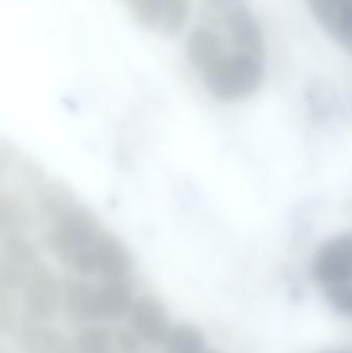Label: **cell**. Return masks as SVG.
Instances as JSON below:
<instances>
[{
	"label": "cell",
	"mask_w": 352,
	"mask_h": 353,
	"mask_svg": "<svg viewBox=\"0 0 352 353\" xmlns=\"http://www.w3.org/2000/svg\"><path fill=\"white\" fill-rule=\"evenodd\" d=\"M200 74L205 88L213 97L225 103H236L260 90L266 68L265 60L237 50L223 54Z\"/></svg>",
	"instance_id": "cell-1"
},
{
	"label": "cell",
	"mask_w": 352,
	"mask_h": 353,
	"mask_svg": "<svg viewBox=\"0 0 352 353\" xmlns=\"http://www.w3.org/2000/svg\"><path fill=\"white\" fill-rule=\"evenodd\" d=\"M23 307L33 323H47L62 304V284L48 268L32 265L23 280Z\"/></svg>",
	"instance_id": "cell-2"
},
{
	"label": "cell",
	"mask_w": 352,
	"mask_h": 353,
	"mask_svg": "<svg viewBox=\"0 0 352 353\" xmlns=\"http://www.w3.org/2000/svg\"><path fill=\"white\" fill-rule=\"evenodd\" d=\"M127 319L128 327L136 332L143 343L152 347L163 345L173 327L167 307L153 294L136 298Z\"/></svg>",
	"instance_id": "cell-3"
},
{
	"label": "cell",
	"mask_w": 352,
	"mask_h": 353,
	"mask_svg": "<svg viewBox=\"0 0 352 353\" xmlns=\"http://www.w3.org/2000/svg\"><path fill=\"white\" fill-rule=\"evenodd\" d=\"M313 274L327 286L352 281V236L339 234L322 243L314 256Z\"/></svg>",
	"instance_id": "cell-4"
},
{
	"label": "cell",
	"mask_w": 352,
	"mask_h": 353,
	"mask_svg": "<svg viewBox=\"0 0 352 353\" xmlns=\"http://www.w3.org/2000/svg\"><path fill=\"white\" fill-rule=\"evenodd\" d=\"M225 25L238 51L246 52L265 60L267 45L264 31L247 0L240 2L231 10Z\"/></svg>",
	"instance_id": "cell-5"
},
{
	"label": "cell",
	"mask_w": 352,
	"mask_h": 353,
	"mask_svg": "<svg viewBox=\"0 0 352 353\" xmlns=\"http://www.w3.org/2000/svg\"><path fill=\"white\" fill-rule=\"evenodd\" d=\"M322 28L352 55V0H307Z\"/></svg>",
	"instance_id": "cell-6"
},
{
	"label": "cell",
	"mask_w": 352,
	"mask_h": 353,
	"mask_svg": "<svg viewBox=\"0 0 352 353\" xmlns=\"http://www.w3.org/2000/svg\"><path fill=\"white\" fill-rule=\"evenodd\" d=\"M62 305L72 321L92 325L101 321L96 286L82 278L68 276L62 283Z\"/></svg>",
	"instance_id": "cell-7"
},
{
	"label": "cell",
	"mask_w": 352,
	"mask_h": 353,
	"mask_svg": "<svg viewBox=\"0 0 352 353\" xmlns=\"http://www.w3.org/2000/svg\"><path fill=\"white\" fill-rule=\"evenodd\" d=\"M21 347L28 353H78L74 340L45 323H31L19 334Z\"/></svg>",
	"instance_id": "cell-8"
},
{
	"label": "cell",
	"mask_w": 352,
	"mask_h": 353,
	"mask_svg": "<svg viewBox=\"0 0 352 353\" xmlns=\"http://www.w3.org/2000/svg\"><path fill=\"white\" fill-rule=\"evenodd\" d=\"M96 290L101 321L117 323L127 319L136 300L130 280H103Z\"/></svg>",
	"instance_id": "cell-9"
},
{
	"label": "cell",
	"mask_w": 352,
	"mask_h": 353,
	"mask_svg": "<svg viewBox=\"0 0 352 353\" xmlns=\"http://www.w3.org/2000/svg\"><path fill=\"white\" fill-rule=\"evenodd\" d=\"M185 52L190 65L200 74L225 54L219 35L210 27L202 25L190 31Z\"/></svg>",
	"instance_id": "cell-10"
},
{
	"label": "cell",
	"mask_w": 352,
	"mask_h": 353,
	"mask_svg": "<svg viewBox=\"0 0 352 353\" xmlns=\"http://www.w3.org/2000/svg\"><path fill=\"white\" fill-rule=\"evenodd\" d=\"M165 353H206L207 339L204 332L189 323L172 327L165 344Z\"/></svg>",
	"instance_id": "cell-11"
},
{
	"label": "cell",
	"mask_w": 352,
	"mask_h": 353,
	"mask_svg": "<svg viewBox=\"0 0 352 353\" xmlns=\"http://www.w3.org/2000/svg\"><path fill=\"white\" fill-rule=\"evenodd\" d=\"M78 353H114V332L107 325H87L74 338Z\"/></svg>",
	"instance_id": "cell-12"
},
{
	"label": "cell",
	"mask_w": 352,
	"mask_h": 353,
	"mask_svg": "<svg viewBox=\"0 0 352 353\" xmlns=\"http://www.w3.org/2000/svg\"><path fill=\"white\" fill-rule=\"evenodd\" d=\"M190 12L191 0H161L159 27L167 37H177L185 28Z\"/></svg>",
	"instance_id": "cell-13"
},
{
	"label": "cell",
	"mask_w": 352,
	"mask_h": 353,
	"mask_svg": "<svg viewBox=\"0 0 352 353\" xmlns=\"http://www.w3.org/2000/svg\"><path fill=\"white\" fill-rule=\"evenodd\" d=\"M141 26L155 29L161 24V0H123Z\"/></svg>",
	"instance_id": "cell-14"
},
{
	"label": "cell",
	"mask_w": 352,
	"mask_h": 353,
	"mask_svg": "<svg viewBox=\"0 0 352 353\" xmlns=\"http://www.w3.org/2000/svg\"><path fill=\"white\" fill-rule=\"evenodd\" d=\"M326 296L335 310L352 317V281L327 286Z\"/></svg>",
	"instance_id": "cell-15"
},
{
	"label": "cell",
	"mask_w": 352,
	"mask_h": 353,
	"mask_svg": "<svg viewBox=\"0 0 352 353\" xmlns=\"http://www.w3.org/2000/svg\"><path fill=\"white\" fill-rule=\"evenodd\" d=\"M243 0H204L203 12L210 24L225 25L227 14Z\"/></svg>",
	"instance_id": "cell-16"
},
{
	"label": "cell",
	"mask_w": 352,
	"mask_h": 353,
	"mask_svg": "<svg viewBox=\"0 0 352 353\" xmlns=\"http://www.w3.org/2000/svg\"><path fill=\"white\" fill-rule=\"evenodd\" d=\"M10 292L0 285V336L12 333L16 325V313Z\"/></svg>",
	"instance_id": "cell-17"
},
{
	"label": "cell",
	"mask_w": 352,
	"mask_h": 353,
	"mask_svg": "<svg viewBox=\"0 0 352 353\" xmlns=\"http://www.w3.org/2000/svg\"><path fill=\"white\" fill-rule=\"evenodd\" d=\"M115 346L121 353H140L143 341L130 327H119L114 333Z\"/></svg>",
	"instance_id": "cell-18"
},
{
	"label": "cell",
	"mask_w": 352,
	"mask_h": 353,
	"mask_svg": "<svg viewBox=\"0 0 352 353\" xmlns=\"http://www.w3.org/2000/svg\"><path fill=\"white\" fill-rule=\"evenodd\" d=\"M0 353H10V352H8V350H6V348L4 347V346L2 345V344H0Z\"/></svg>",
	"instance_id": "cell-19"
},
{
	"label": "cell",
	"mask_w": 352,
	"mask_h": 353,
	"mask_svg": "<svg viewBox=\"0 0 352 353\" xmlns=\"http://www.w3.org/2000/svg\"><path fill=\"white\" fill-rule=\"evenodd\" d=\"M206 353H221V352H217V350H208V352H207Z\"/></svg>",
	"instance_id": "cell-20"
},
{
	"label": "cell",
	"mask_w": 352,
	"mask_h": 353,
	"mask_svg": "<svg viewBox=\"0 0 352 353\" xmlns=\"http://www.w3.org/2000/svg\"><path fill=\"white\" fill-rule=\"evenodd\" d=\"M335 353H344V352H335Z\"/></svg>",
	"instance_id": "cell-21"
}]
</instances>
